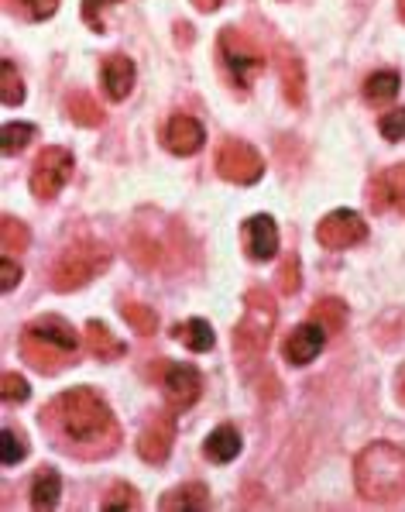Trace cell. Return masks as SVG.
I'll return each mask as SVG.
<instances>
[{
    "instance_id": "cell-22",
    "label": "cell",
    "mask_w": 405,
    "mask_h": 512,
    "mask_svg": "<svg viewBox=\"0 0 405 512\" xmlns=\"http://www.w3.org/2000/svg\"><path fill=\"white\" fill-rule=\"evenodd\" d=\"M59 495H62V482L59 475H55L52 468H42L35 475V482H31V506L49 512L59 506Z\"/></svg>"
},
{
    "instance_id": "cell-5",
    "label": "cell",
    "mask_w": 405,
    "mask_h": 512,
    "mask_svg": "<svg viewBox=\"0 0 405 512\" xmlns=\"http://www.w3.org/2000/svg\"><path fill=\"white\" fill-rule=\"evenodd\" d=\"M275 303L272 296L265 293V289H251L248 293V317L237 324L234 330V351L237 358L244 361H254L261 358L268 348V341H272V327H275Z\"/></svg>"
},
{
    "instance_id": "cell-40",
    "label": "cell",
    "mask_w": 405,
    "mask_h": 512,
    "mask_svg": "<svg viewBox=\"0 0 405 512\" xmlns=\"http://www.w3.org/2000/svg\"><path fill=\"white\" fill-rule=\"evenodd\" d=\"M402 399H405V378H402Z\"/></svg>"
},
{
    "instance_id": "cell-17",
    "label": "cell",
    "mask_w": 405,
    "mask_h": 512,
    "mask_svg": "<svg viewBox=\"0 0 405 512\" xmlns=\"http://www.w3.org/2000/svg\"><path fill=\"white\" fill-rule=\"evenodd\" d=\"M279 80H282V93L292 107H299L306 100V66L292 49L279 52Z\"/></svg>"
},
{
    "instance_id": "cell-30",
    "label": "cell",
    "mask_w": 405,
    "mask_h": 512,
    "mask_svg": "<svg viewBox=\"0 0 405 512\" xmlns=\"http://www.w3.org/2000/svg\"><path fill=\"white\" fill-rule=\"evenodd\" d=\"M138 506H141L138 492H134L131 485H124V482H117L107 492V499H103V509H138Z\"/></svg>"
},
{
    "instance_id": "cell-7",
    "label": "cell",
    "mask_w": 405,
    "mask_h": 512,
    "mask_svg": "<svg viewBox=\"0 0 405 512\" xmlns=\"http://www.w3.org/2000/svg\"><path fill=\"white\" fill-rule=\"evenodd\" d=\"M73 176V152L59 145L42 148V155L35 159V169H31V193L38 200H52L62 186Z\"/></svg>"
},
{
    "instance_id": "cell-15",
    "label": "cell",
    "mask_w": 405,
    "mask_h": 512,
    "mask_svg": "<svg viewBox=\"0 0 405 512\" xmlns=\"http://www.w3.org/2000/svg\"><path fill=\"white\" fill-rule=\"evenodd\" d=\"M172 440H176V423L172 416H155L138 437V454L148 464H162L172 451Z\"/></svg>"
},
{
    "instance_id": "cell-26",
    "label": "cell",
    "mask_w": 405,
    "mask_h": 512,
    "mask_svg": "<svg viewBox=\"0 0 405 512\" xmlns=\"http://www.w3.org/2000/svg\"><path fill=\"white\" fill-rule=\"evenodd\" d=\"M0 241H4V251H11V255L28 251V244H31L28 224H25V220H18V217H4V220H0Z\"/></svg>"
},
{
    "instance_id": "cell-35",
    "label": "cell",
    "mask_w": 405,
    "mask_h": 512,
    "mask_svg": "<svg viewBox=\"0 0 405 512\" xmlns=\"http://www.w3.org/2000/svg\"><path fill=\"white\" fill-rule=\"evenodd\" d=\"M4 464H18V461H25V454H28V447H25V440L18 437V430H4Z\"/></svg>"
},
{
    "instance_id": "cell-19",
    "label": "cell",
    "mask_w": 405,
    "mask_h": 512,
    "mask_svg": "<svg viewBox=\"0 0 405 512\" xmlns=\"http://www.w3.org/2000/svg\"><path fill=\"white\" fill-rule=\"evenodd\" d=\"M203 454L210 461H217V464L234 461L237 454H241V433L230 427V423H224V427H217L210 437L203 440Z\"/></svg>"
},
{
    "instance_id": "cell-24",
    "label": "cell",
    "mask_w": 405,
    "mask_h": 512,
    "mask_svg": "<svg viewBox=\"0 0 405 512\" xmlns=\"http://www.w3.org/2000/svg\"><path fill=\"white\" fill-rule=\"evenodd\" d=\"M172 334H176V341L182 344V348L186 351H210L213 348V341H217V337H213V327L206 324V320H186V324H179L176 330H172Z\"/></svg>"
},
{
    "instance_id": "cell-21",
    "label": "cell",
    "mask_w": 405,
    "mask_h": 512,
    "mask_svg": "<svg viewBox=\"0 0 405 512\" xmlns=\"http://www.w3.org/2000/svg\"><path fill=\"white\" fill-rule=\"evenodd\" d=\"M395 97H399V73L395 69H378V73L368 76V83H364V100L368 104L385 107Z\"/></svg>"
},
{
    "instance_id": "cell-20",
    "label": "cell",
    "mask_w": 405,
    "mask_h": 512,
    "mask_svg": "<svg viewBox=\"0 0 405 512\" xmlns=\"http://www.w3.org/2000/svg\"><path fill=\"white\" fill-rule=\"evenodd\" d=\"M206 502H210V495H206V485H179L172 488V492H165L162 499H158V509H172V512H182V509H203Z\"/></svg>"
},
{
    "instance_id": "cell-12",
    "label": "cell",
    "mask_w": 405,
    "mask_h": 512,
    "mask_svg": "<svg viewBox=\"0 0 405 512\" xmlns=\"http://www.w3.org/2000/svg\"><path fill=\"white\" fill-rule=\"evenodd\" d=\"M203 141H206L203 124L196 121V117H189V114L169 117V121H165V128H162V145L169 148L172 155H182V159L200 152Z\"/></svg>"
},
{
    "instance_id": "cell-27",
    "label": "cell",
    "mask_w": 405,
    "mask_h": 512,
    "mask_svg": "<svg viewBox=\"0 0 405 512\" xmlns=\"http://www.w3.org/2000/svg\"><path fill=\"white\" fill-rule=\"evenodd\" d=\"M35 135H38L35 124H21V121L4 124V135H0V145H4V155H18V152H25V148L31 145V138H35Z\"/></svg>"
},
{
    "instance_id": "cell-11",
    "label": "cell",
    "mask_w": 405,
    "mask_h": 512,
    "mask_svg": "<svg viewBox=\"0 0 405 512\" xmlns=\"http://www.w3.org/2000/svg\"><path fill=\"white\" fill-rule=\"evenodd\" d=\"M162 392H165V403L182 413V409H189L200 399V392H203L200 372L189 365H169L162 378Z\"/></svg>"
},
{
    "instance_id": "cell-16",
    "label": "cell",
    "mask_w": 405,
    "mask_h": 512,
    "mask_svg": "<svg viewBox=\"0 0 405 512\" xmlns=\"http://www.w3.org/2000/svg\"><path fill=\"white\" fill-rule=\"evenodd\" d=\"M100 83L110 100H127L134 90V62L127 55H107L100 66Z\"/></svg>"
},
{
    "instance_id": "cell-18",
    "label": "cell",
    "mask_w": 405,
    "mask_h": 512,
    "mask_svg": "<svg viewBox=\"0 0 405 512\" xmlns=\"http://www.w3.org/2000/svg\"><path fill=\"white\" fill-rule=\"evenodd\" d=\"M83 344H86V351H90L93 358H100V361H117L124 354V344L117 341V337L110 334V330L103 327L100 320H90V324H86Z\"/></svg>"
},
{
    "instance_id": "cell-37",
    "label": "cell",
    "mask_w": 405,
    "mask_h": 512,
    "mask_svg": "<svg viewBox=\"0 0 405 512\" xmlns=\"http://www.w3.org/2000/svg\"><path fill=\"white\" fill-rule=\"evenodd\" d=\"M18 282H21V265L14 262V258H4V262H0V286L14 289Z\"/></svg>"
},
{
    "instance_id": "cell-32",
    "label": "cell",
    "mask_w": 405,
    "mask_h": 512,
    "mask_svg": "<svg viewBox=\"0 0 405 512\" xmlns=\"http://www.w3.org/2000/svg\"><path fill=\"white\" fill-rule=\"evenodd\" d=\"M378 131H381V138H385V141H402L405 138V107L388 110V114L378 121Z\"/></svg>"
},
{
    "instance_id": "cell-31",
    "label": "cell",
    "mask_w": 405,
    "mask_h": 512,
    "mask_svg": "<svg viewBox=\"0 0 405 512\" xmlns=\"http://www.w3.org/2000/svg\"><path fill=\"white\" fill-rule=\"evenodd\" d=\"M0 392H4L7 403H25L31 396V385L18 372H4V378H0Z\"/></svg>"
},
{
    "instance_id": "cell-6",
    "label": "cell",
    "mask_w": 405,
    "mask_h": 512,
    "mask_svg": "<svg viewBox=\"0 0 405 512\" xmlns=\"http://www.w3.org/2000/svg\"><path fill=\"white\" fill-rule=\"evenodd\" d=\"M217 49H220V59H224L230 80H234L237 86H251L261 76V69H265V55H261V49L237 28L220 31Z\"/></svg>"
},
{
    "instance_id": "cell-39",
    "label": "cell",
    "mask_w": 405,
    "mask_h": 512,
    "mask_svg": "<svg viewBox=\"0 0 405 512\" xmlns=\"http://www.w3.org/2000/svg\"><path fill=\"white\" fill-rule=\"evenodd\" d=\"M399 18L405 21V0H399Z\"/></svg>"
},
{
    "instance_id": "cell-33",
    "label": "cell",
    "mask_w": 405,
    "mask_h": 512,
    "mask_svg": "<svg viewBox=\"0 0 405 512\" xmlns=\"http://www.w3.org/2000/svg\"><path fill=\"white\" fill-rule=\"evenodd\" d=\"M21 11H25V18L31 21H49L55 11H59L62 0H18Z\"/></svg>"
},
{
    "instance_id": "cell-38",
    "label": "cell",
    "mask_w": 405,
    "mask_h": 512,
    "mask_svg": "<svg viewBox=\"0 0 405 512\" xmlns=\"http://www.w3.org/2000/svg\"><path fill=\"white\" fill-rule=\"evenodd\" d=\"M220 4H224V0H193V7H196V11H203V14H213Z\"/></svg>"
},
{
    "instance_id": "cell-36",
    "label": "cell",
    "mask_w": 405,
    "mask_h": 512,
    "mask_svg": "<svg viewBox=\"0 0 405 512\" xmlns=\"http://www.w3.org/2000/svg\"><path fill=\"white\" fill-rule=\"evenodd\" d=\"M110 4H117V0H83V18H86V25H90L97 35H103L107 31V25H103V7H110Z\"/></svg>"
},
{
    "instance_id": "cell-13",
    "label": "cell",
    "mask_w": 405,
    "mask_h": 512,
    "mask_svg": "<svg viewBox=\"0 0 405 512\" xmlns=\"http://www.w3.org/2000/svg\"><path fill=\"white\" fill-rule=\"evenodd\" d=\"M371 207L375 210H402L405 214V162L392 165V169L378 172L375 179H371Z\"/></svg>"
},
{
    "instance_id": "cell-29",
    "label": "cell",
    "mask_w": 405,
    "mask_h": 512,
    "mask_svg": "<svg viewBox=\"0 0 405 512\" xmlns=\"http://www.w3.org/2000/svg\"><path fill=\"white\" fill-rule=\"evenodd\" d=\"M121 313H124L127 324L138 330V334L152 337L155 330H158V317H155V310H148V306H141V303H124V306H121Z\"/></svg>"
},
{
    "instance_id": "cell-23",
    "label": "cell",
    "mask_w": 405,
    "mask_h": 512,
    "mask_svg": "<svg viewBox=\"0 0 405 512\" xmlns=\"http://www.w3.org/2000/svg\"><path fill=\"white\" fill-rule=\"evenodd\" d=\"M66 110H69V117H73L79 128H100L103 117H107V114H103V107L97 104V100H93L90 93H83V90L69 93Z\"/></svg>"
},
{
    "instance_id": "cell-28",
    "label": "cell",
    "mask_w": 405,
    "mask_h": 512,
    "mask_svg": "<svg viewBox=\"0 0 405 512\" xmlns=\"http://www.w3.org/2000/svg\"><path fill=\"white\" fill-rule=\"evenodd\" d=\"M0 93H4V104H11V107L25 104V80H21L14 62H4V66H0Z\"/></svg>"
},
{
    "instance_id": "cell-2",
    "label": "cell",
    "mask_w": 405,
    "mask_h": 512,
    "mask_svg": "<svg viewBox=\"0 0 405 512\" xmlns=\"http://www.w3.org/2000/svg\"><path fill=\"white\" fill-rule=\"evenodd\" d=\"M354 482L364 502H399L405 495V451L388 440L368 444L354 461Z\"/></svg>"
},
{
    "instance_id": "cell-10",
    "label": "cell",
    "mask_w": 405,
    "mask_h": 512,
    "mask_svg": "<svg viewBox=\"0 0 405 512\" xmlns=\"http://www.w3.org/2000/svg\"><path fill=\"white\" fill-rule=\"evenodd\" d=\"M241 238H244V251L254 262H272L279 255V227L268 214H254L244 220L241 227Z\"/></svg>"
},
{
    "instance_id": "cell-25",
    "label": "cell",
    "mask_w": 405,
    "mask_h": 512,
    "mask_svg": "<svg viewBox=\"0 0 405 512\" xmlns=\"http://www.w3.org/2000/svg\"><path fill=\"white\" fill-rule=\"evenodd\" d=\"M313 324H320L327 334H337V330H344L347 324V306L340 303V299H320V303L313 306Z\"/></svg>"
},
{
    "instance_id": "cell-1",
    "label": "cell",
    "mask_w": 405,
    "mask_h": 512,
    "mask_svg": "<svg viewBox=\"0 0 405 512\" xmlns=\"http://www.w3.org/2000/svg\"><path fill=\"white\" fill-rule=\"evenodd\" d=\"M49 416L62 437H69L73 444H93V440L117 437L114 413L103 403L100 392H93V389L62 392L59 399L49 403Z\"/></svg>"
},
{
    "instance_id": "cell-14",
    "label": "cell",
    "mask_w": 405,
    "mask_h": 512,
    "mask_svg": "<svg viewBox=\"0 0 405 512\" xmlns=\"http://www.w3.org/2000/svg\"><path fill=\"white\" fill-rule=\"evenodd\" d=\"M323 344H327V330L309 320V324H299L289 337H285L282 354L289 358V365H309L313 358H320Z\"/></svg>"
},
{
    "instance_id": "cell-34",
    "label": "cell",
    "mask_w": 405,
    "mask_h": 512,
    "mask_svg": "<svg viewBox=\"0 0 405 512\" xmlns=\"http://www.w3.org/2000/svg\"><path fill=\"white\" fill-rule=\"evenodd\" d=\"M279 289H282L285 296L299 293V258L296 255H289L282 262V269H279Z\"/></svg>"
},
{
    "instance_id": "cell-4",
    "label": "cell",
    "mask_w": 405,
    "mask_h": 512,
    "mask_svg": "<svg viewBox=\"0 0 405 512\" xmlns=\"http://www.w3.org/2000/svg\"><path fill=\"white\" fill-rule=\"evenodd\" d=\"M114 262V251L100 241H79L66 248V255L52 265V289L55 293H76L86 282L103 275Z\"/></svg>"
},
{
    "instance_id": "cell-9",
    "label": "cell",
    "mask_w": 405,
    "mask_h": 512,
    "mask_svg": "<svg viewBox=\"0 0 405 512\" xmlns=\"http://www.w3.org/2000/svg\"><path fill=\"white\" fill-rule=\"evenodd\" d=\"M364 238H368V224L354 210H333V214H327L316 224V241L330 251H347Z\"/></svg>"
},
{
    "instance_id": "cell-8",
    "label": "cell",
    "mask_w": 405,
    "mask_h": 512,
    "mask_svg": "<svg viewBox=\"0 0 405 512\" xmlns=\"http://www.w3.org/2000/svg\"><path fill=\"white\" fill-rule=\"evenodd\" d=\"M217 172L227 183L251 186V183H258L261 172H265V159H261L258 148L244 145V141H224V145L217 148Z\"/></svg>"
},
{
    "instance_id": "cell-3",
    "label": "cell",
    "mask_w": 405,
    "mask_h": 512,
    "mask_svg": "<svg viewBox=\"0 0 405 512\" xmlns=\"http://www.w3.org/2000/svg\"><path fill=\"white\" fill-rule=\"evenodd\" d=\"M79 351L76 330L59 317H42L25 327L21 334V358L38 372H59V368L73 365Z\"/></svg>"
}]
</instances>
